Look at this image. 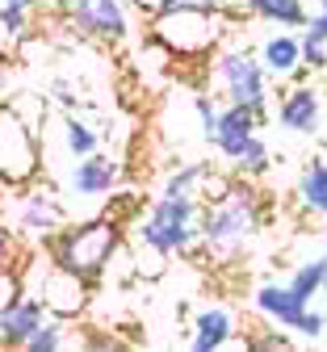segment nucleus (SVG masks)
<instances>
[{"instance_id": "obj_1", "label": "nucleus", "mask_w": 327, "mask_h": 352, "mask_svg": "<svg viewBox=\"0 0 327 352\" xmlns=\"http://www.w3.org/2000/svg\"><path fill=\"white\" fill-rule=\"evenodd\" d=\"M260 227H264V201L252 176L210 172L202 185V214H198L202 248L218 260H240L260 235Z\"/></svg>"}, {"instance_id": "obj_2", "label": "nucleus", "mask_w": 327, "mask_h": 352, "mask_svg": "<svg viewBox=\"0 0 327 352\" xmlns=\"http://www.w3.org/2000/svg\"><path fill=\"white\" fill-rule=\"evenodd\" d=\"M235 30V13L210 0H180L147 17V47H160L172 63H206Z\"/></svg>"}, {"instance_id": "obj_3", "label": "nucleus", "mask_w": 327, "mask_h": 352, "mask_svg": "<svg viewBox=\"0 0 327 352\" xmlns=\"http://www.w3.org/2000/svg\"><path fill=\"white\" fill-rule=\"evenodd\" d=\"M122 248V223L118 218H84V223H63L51 239H46V260L55 269L97 285L109 269V260Z\"/></svg>"}, {"instance_id": "obj_4", "label": "nucleus", "mask_w": 327, "mask_h": 352, "mask_svg": "<svg viewBox=\"0 0 327 352\" xmlns=\"http://www.w3.org/2000/svg\"><path fill=\"white\" fill-rule=\"evenodd\" d=\"M198 214H202V197L198 193H156L147 214L134 223V235L147 252H156L160 260L168 256H193L202 248L198 235Z\"/></svg>"}, {"instance_id": "obj_5", "label": "nucleus", "mask_w": 327, "mask_h": 352, "mask_svg": "<svg viewBox=\"0 0 327 352\" xmlns=\"http://www.w3.org/2000/svg\"><path fill=\"white\" fill-rule=\"evenodd\" d=\"M206 84L210 93H218V101H235V105H248L260 122H268L273 113V80L264 76L256 51L248 47H222L206 59Z\"/></svg>"}, {"instance_id": "obj_6", "label": "nucleus", "mask_w": 327, "mask_h": 352, "mask_svg": "<svg viewBox=\"0 0 327 352\" xmlns=\"http://www.w3.org/2000/svg\"><path fill=\"white\" fill-rule=\"evenodd\" d=\"M38 172H42L38 126L21 118L17 105H0V193L38 181Z\"/></svg>"}, {"instance_id": "obj_7", "label": "nucleus", "mask_w": 327, "mask_h": 352, "mask_svg": "<svg viewBox=\"0 0 327 352\" xmlns=\"http://www.w3.org/2000/svg\"><path fill=\"white\" fill-rule=\"evenodd\" d=\"M5 193H9V201L0 206V210H5V218H9V227L17 231V239L30 243V248L46 243L67 223V210H63L59 193L55 189H42L38 181H30L21 189H5Z\"/></svg>"}, {"instance_id": "obj_8", "label": "nucleus", "mask_w": 327, "mask_h": 352, "mask_svg": "<svg viewBox=\"0 0 327 352\" xmlns=\"http://www.w3.org/2000/svg\"><path fill=\"white\" fill-rule=\"evenodd\" d=\"M277 122H282V130L302 135V139L323 135V126H327V93L310 76L290 80L286 93H277Z\"/></svg>"}, {"instance_id": "obj_9", "label": "nucleus", "mask_w": 327, "mask_h": 352, "mask_svg": "<svg viewBox=\"0 0 327 352\" xmlns=\"http://www.w3.org/2000/svg\"><path fill=\"white\" fill-rule=\"evenodd\" d=\"M67 21L76 34L105 42V47H118V42L130 38V13L122 0H67Z\"/></svg>"}, {"instance_id": "obj_10", "label": "nucleus", "mask_w": 327, "mask_h": 352, "mask_svg": "<svg viewBox=\"0 0 327 352\" xmlns=\"http://www.w3.org/2000/svg\"><path fill=\"white\" fill-rule=\"evenodd\" d=\"M42 306H46V315H59V319H80L88 311V302H92V285L55 269V264H46L42 269V281H38V294H34Z\"/></svg>"}, {"instance_id": "obj_11", "label": "nucleus", "mask_w": 327, "mask_h": 352, "mask_svg": "<svg viewBox=\"0 0 327 352\" xmlns=\"http://www.w3.org/2000/svg\"><path fill=\"white\" fill-rule=\"evenodd\" d=\"M118 185H122V164L114 155H105L101 147L92 155H80L67 172V193H76V197L97 201V197H109Z\"/></svg>"}, {"instance_id": "obj_12", "label": "nucleus", "mask_w": 327, "mask_h": 352, "mask_svg": "<svg viewBox=\"0 0 327 352\" xmlns=\"http://www.w3.org/2000/svg\"><path fill=\"white\" fill-rule=\"evenodd\" d=\"M260 118L248 109V105H235V101H222L218 105V122H214V130H210V147L231 164L240 151H244V143L252 139V135H260Z\"/></svg>"}, {"instance_id": "obj_13", "label": "nucleus", "mask_w": 327, "mask_h": 352, "mask_svg": "<svg viewBox=\"0 0 327 352\" xmlns=\"http://www.w3.org/2000/svg\"><path fill=\"white\" fill-rule=\"evenodd\" d=\"M306 298H298L286 281H260L256 289H252V311L268 323V327H294V319L306 311Z\"/></svg>"}, {"instance_id": "obj_14", "label": "nucleus", "mask_w": 327, "mask_h": 352, "mask_svg": "<svg viewBox=\"0 0 327 352\" xmlns=\"http://www.w3.org/2000/svg\"><path fill=\"white\" fill-rule=\"evenodd\" d=\"M240 323H235V311L226 306H202L193 315V327H189V348L193 352H218V348H231Z\"/></svg>"}, {"instance_id": "obj_15", "label": "nucleus", "mask_w": 327, "mask_h": 352, "mask_svg": "<svg viewBox=\"0 0 327 352\" xmlns=\"http://www.w3.org/2000/svg\"><path fill=\"white\" fill-rule=\"evenodd\" d=\"M256 59H260L268 80H298V76H306L302 51H298V34H290V30L286 34H268L256 47Z\"/></svg>"}, {"instance_id": "obj_16", "label": "nucleus", "mask_w": 327, "mask_h": 352, "mask_svg": "<svg viewBox=\"0 0 327 352\" xmlns=\"http://www.w3.org/2000/svg\"><path fill=\"white\" fill-rule=\"evenodd\" d=\"M42 319H46V306L34 294H21L13 306L0 311V348H21Z\"/></svg>"}, {"instance_id": "obj_17", "label": "nucleus", "mask_w": 327, "mask_h": 352, "mask_svg": "<svg viewBox=\"0 0 327 352\" xmlns=\"http://www.w3.org/2000/svg\"><path fill=\"white\" fill-rule=\"evenodd\" d=\"M240 13L256 17L277 30H302L306 25V0H240Z\"/></svg>"}, {"instance_id": "obj_18", "label": "nucleus", "mask_w": 327, "mask_h": 352, "mask_svg": "<svg viewBox=\"0 0 327 352\" xmlns=\"http://www.w3.org/2000/svg\"><path fill=\"white\" fill-rule=\"evenodd\" d=\"M298 201L306 214L327 218V155H310V164L298 176Z\"/></svg>"}, {"instance_id": "obj_19", "label": "nucleus", "mask_w": 327, "mask_h": 352, "mask_svg": "<svg viewBox=\"0 0 327 352\" xmlns=\"http://www.w3.org/2000/svg\"><path fill=\"white\" fill-rule=\"evenodd\" d=\"M210 172H214V164H206V160L176 164V168L164 176L160 193H198V197H202V185H206V176H210Z\"/></svg>"}, {"instance_id": "obj_20", "label": "nucleus", "mask_w": 327, "mask_h": 352, "mask_svg": "<svg viewBox=\"0 0 327 352\" xmlns=\"http://www.w3.org/2000/svg\"><path fill=\"white\" fill-rule=\"evenodd\" d=\"M21 348H25V352H59V348H72V327H67V319L46 315Z\"/></svg>"}, {"instance_id": "obj_21", "label": "nucleus", "mask_w": 327, "mask_h": 352, "mask_svg": "<svg viewBox=\"0 0 327 352\" xmlns=\"http://www.w3.org/2000/svg\"><path fill=\"white\" fill-rule=\"evenodd\" d=\"M59 139H63V151L72 155V160H80V155H92L101 147V135L92 130V122H84V118H63L59 122Z\"/></svg>"}, {"instance_id": "obj_22", "label": "nucleus", "mask_w": 327, "mask_h": 352, "mask_svg": "<svg viewBox=\"0 0 327 352\" xmlns=\"http://www.w3.org/2000/svg\"><path fill=\"white\" fill-rule=\"evenodd\" d=\"M268 164H273V151H268V143H264V135H252L248 143H244V151L231 160V172H240V176H264L268 172Z\"/></svg>"}, {"instance_id": "obj_23", "label": "nucleus", "mask_w": 327, "mask_h": 352, "mask_svg": "<svg viewBox=\"0 0 327 352\" xmlns=\"http://www.w3.org/2000/svg\"><path fill=\"white\" fill-rule=\"evenodd\" d=\"M298 298H319V289H323V260H302V264H294V273H290V281H286Z\"/></svg>"}, {"instance_id": "obj_24", "label": "nucleus", "mask_w": 327, "mask_h": 352, "mask_svg": "<svg viewBox=\"0 0 327 352\" xmlns=\"http://www.w3.org/2000/svg\"><path fill=\"white\" fill-rule=\"evenodd\" d=\"M298 51H302V67L306 76H327V42L310 30L298 34Z\"/></svg>"}, {"instance_id": "obj_25", "label": "nucleus", "mask_w": 327, "mask_h": 352, "mask_svg": "<svg viewBox=\"0 0 327 352\" xmlns=\"http://www.w3.org/2000/svg\"><path fill=\"white\" fill-rule=\"evenodd\" d=\"M294 336H298V344H323V331H327V315L323 311H315V306H306V311L294 319V327H290Z\"/></svg>"}, {"instance_id": "obj_26", "label": "nucleus", "mask_w": 327, "mask_h": 352, "mask_svg": "<svg viewBox=\"0 0 327 352\" xmlns=\"http://www.w3.org/2000/svg\"><path fill=\"white\" fill-rule=\"evenodd\" d=\"M0 30H5L9 38H21L30 30V9L21 5V0H5V5H0Z\"/></svg>"}, {"instance_id": "obj_27", "label": "nucleus", "mask_w": 327, "mask_h": 352, "mask_svg": "<svg viewBox=\"0 0 327 352\" xmlns=\"http://www.w3.org/2000/svg\"><path fill=\"white\" fill-rule=\"evenodd\" d=\"M21 294H25V273L17 269V264L0 269V311H5V306H13Z\"/></svg>"}, {"instance_id": "obj_28", "label": "nucleus", "mask_w": 327, "mask_h": 352, "mask_svg": "<svg viewBox=\"0 0 327 352\" xmlns=\"http://www.w3.org/2000/svg\"><path fill=\"white\" fill-rule=\"evenodd\" d=\"M17 256H21V239H17V231L9 227L5 210H0V269H9V264H17Z\"/></svg>"}, {"instance_id": "obj_29", "label": "nucleus", "mask_w": 327, "mask_h": 352, "mask_svg": "<svg viewBox=\"0 0 327 352\" xmlns=\"http://www.w3.org/2000/svg\"><path fill=\"white\" fill-rule=\"evenodd\" d=\"M193 113H198L202 135H206V143H210V130H214V122H218V97H210L206 88H202V93H193Z\"/></svg>"}, {"instance_id": "obj_30", "label": "nucleus", "mask_w": 327, "mask_h": 352, "mask_svg": "<svg viewBox=\"0 0 327 352\" xmlns=\"http://www.w3.org/2000/svg\"><path fill=\"white\" fill-rule=\"evenodd\" d=\"M302 30H310V34H319L327 42V0H315V9L306 13V25Z\"/></svg>"}, {"instance_id": "obj_31", "label": "nucleus", "mask_w": 327, "mask_h": 352, "mask_svg": "<svg viewBox=\"0 0 327 352\" xmlns=\"http://www.w3.org/2000/svg\"><path fill=\"white\" fill-rule=\"evenodd\" d=\"M168 5V0H130V9H138V13H143V17H151L156 9H164Z\"/></svg>"}, {"instance_id": "obj_32", "label": "nucleus", "mask_w": 327, "mask_h": 352, "mask_svg": "<svg viewBox=\"0 0 327 352\" xmlns=\"http://www.w3.org/2000/svg\"><path fill=\"white\" fill-rule=\"evenodd\" d=\"M319 260H323V289H319V294L327 298V227H323V256H319Z\"/></svg>"}, {"instance_id": "obj_33", "label": "nucleus", "mask_w": 327, "mask_h": 352, "mask_svg": "<svg viewBox=\"0 0 327 352\" xmlns=\"http://www.w3.org/2000/svg\"><path fill=\"white\" fill-rule=\"evenodd\" d=\"M25 9H38V5H63V0H21Z\"/></svg>"}, {"instance_id": "obj_34", "label": "nucleus", "mask_w": 327, "mask_h": 352, "mask_svg": "<svg viewBox=\"0 0 327 352\" xmlns=\"http://www.w3.org/2000/svg\"><path fill=\"white\" fill-rule=\"evenodd\" d=\"M5 84H9V72H5V59H0V93H5Z\"/></svg>"}, {"instance_id": "obj_35", "label": "nucleus", "mask_w": 327, "mask_h": 352, "mask_svg": "<svg viewBox=\"0 0 327 352\" xmlns=\"http://www.w3.org/2000/svg\"><path fill=\"white\" fill-rule=\"evenodd\" d=\"M323 344H327V331H323Z\"/></svg>"}, {"instance_id": "obj_36", "label": "nucleus", "mask_w": 327, "mask_h": 352, "mask_svg": "<svg viewBox=\"0 0 327 352\" xmlns=\"http://www.w3.org/2000/svg\"><path fill=\"white\" fill-rule=\"evenodd\" d=\"M63 5H67V0H63Z\"/></svg>"}]
</instances>
